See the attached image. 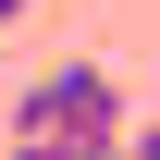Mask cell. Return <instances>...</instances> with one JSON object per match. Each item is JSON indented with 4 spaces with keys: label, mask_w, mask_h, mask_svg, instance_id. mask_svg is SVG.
Listing matches in <instances>:
<instances>
[{
    "label": "cell",
    "mask_w": 160,
    "mask_h": 160,
    "mask_svg": "<svg viewBox=\"0 0 160 160\" xmlns=\"http://www.w3.org/2000/svg\"><path fill=\"white\" fill-rule=\"evenodd\" d=\"M0 136L12 148H111V136H136V111H123V86L99 62H49V74L0 111Z\"/></svg>",
    "instance_id": "1"
},
{
    "label": "cell",
    "mask_w": 160,
    "mask_h": 160,
    "mask_svg": "<svg viewBox=\"0 0 160 160\" xmlns=\"http://www.w3.org/2000/svg\"><path fill=\"white\" fill-rule=\"evenodd\" d=\"M12 25H25V0H0V37H12Z\"/></svg>",
    "instance_id": "2"
}]
</instances>
